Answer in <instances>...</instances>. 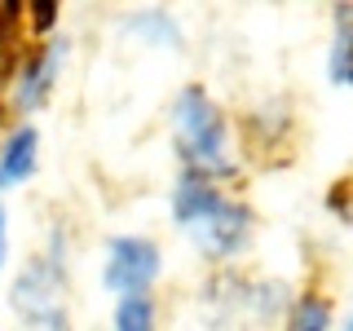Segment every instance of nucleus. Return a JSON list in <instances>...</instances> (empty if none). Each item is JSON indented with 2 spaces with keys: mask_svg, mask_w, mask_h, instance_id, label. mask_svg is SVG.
<instances>
[{
  "mask_svg": "<svg viewBox=\"0 0 353 331\" xmlns=\"http://www.w3.org/2000/svg\"><path fill=\"white\" fill-rule=\"evenodd\" d=\"M40 172V128L31 119H18L0 137V199L9 190H22Z\"/></svg>",
  "mask_w": 353,
  "mask_h": 331,
  "instance_id": "obj_7",
  "label": "nucleus"
},
{
  "mask_svg": "<svg viewBox=\"0 0 353 331\" xmlns=\"http://www.w3.org/2000/svg\"><path fill=\"white\" fill-rule=\"evenodd\" d=\"M71 248L66 230H49V248H40L9 279V309L22 331H71Z\"/></svg>",
  "mask_w": 353,
  "mask_h": 331,
  "instance_id": "obj_3",
  "label": "nucleus"
},
{
  "mask_svg": "<svg viewBox=\"0 0 353 331\" xmlns=\"http://www.w3.org/2000/svg\"><path fill=\"white\" fill-rule=\"evenodd\" d=\"M119 31L141 44V49H154V53H185V27L176 22L172 9L163 5H141V9H128Z\"/></svg>",
  "mask_w": 353,
  "mask_h": 331,
  "instance_id": "obj_8",
  "label": "nucleus"
},
{
  "mask_svg": "<svg viewBox=\"0 0 353 331\" xmlns=\"http://www.w3.org/2000/svg\"><path fill=\"white\" fill-rule=\"evenodd\" d=\"M5 265H9V208L0 199V279H5Z\"/></svg>",
  "mask_w": 353,
  "mask_h": 331,
  "instance_id": "obj_13",
  "label": "nucleus"
},
{
  "mask_svg": "<svg viewBox=\"0 0 353 331\" xmlns=\"http://www.w3.org/2000/svg\"><path fill=\"white\" fill-rule=\"evenodd\" d=\"M58 14H62L58 0H36V5H27V22H31V31H36V36H44V40H49V31L58 27Z\"/></svg>",
  "mask_w": 353,
  "mask_h": 331,
  "instance_id": "obj_12",
  "label": "nucleus"
},
{
  "mask_svg": "<svg viewBox=\"0 0 353 331\" xmlns=\"http://www.w3.org/2000/svg\"><path fill=\"white\" fill-rule=\"evenodd\" d=\"M168 128H172V150L181 159V172L203 177V181H225V177L239 172L225 106L203 84L176 88L168 106Z\"/></svg>",
  "mask_w": 353,
  "mask_h": 331,
  "instance_id": "obj_2",
  "label": "nucleus"
},
{
  "mask_svg": "<svg viewBox=\"0 0 353 331\" xmlns=\"http://www.w3.org/2000/svg\"><path fill=\"white\" fill-rule=\"evenodd\" d=\"M331 44H327V62H323V75L331 88H349L353 80V36H349V5H336V18H331Z\"/></svg>",
  "mask_w": 353,
  "mask_h": 331,
  "instance_id": "obj_9",
  "label": "nucleus"
},
{
  "mask_svg": "<svg viewBox=\"0 0 353 331\" xmlns=\"http://www.w3.org/2000/svg\"><path fill=\"white\" fill-rule=\"evenodd\" d=\"M102 292L106 296H146L163 279V248L154 234H110L102 243Z\"/></svg>",
  "mask_w": 353,
  "mask_h": 331,
  "instance_id": "obj_5",
  "label": "nucleus"
},
{
  "mask_svg": "<svg viewBox=\"0 0 353 331\" xmlns=\"http://www.w3.org/2000/svg\"><path fill=\"white\" fill-rule=\"evenodd\" d=\"M110 331H159V305L154 296H119L110 305Z\"/></svg>",
  "mask_w": 353,
  "mask_h": 331,
  "instance_id": "obj_10",
  "label": "nucleus"
},
{
  "mask_svg": "<svg viewBox=\"0 0 353 331\" xmlns=\"http://www.w3.org/2000/svg\"><path fill=\"white\" fill-rule=\"evenodd\" d=\"M168 221L190 239V248L208 265H234L252 252L256 243V212L252 203L225 194L221 181H203V177L176 172L168 190Z\"/></svg>",
  "mask_w": 353,
  "mask_h": 331,
  "instance_id": "obj_1",
  "label": "nucleus"
},
{
  "mask_svg": "<svg viewBox=\"0 0 353 331\" xmlns=\"http://www.w3.org/2000/svg\"><path fill=\"white\" fill-rule=\"evenodd\" d=\"M331 318L336 309L327 296H296L283 314V331H331Z\"/></svg>",
  "mask_w": 353,
  "mask_h": 331,
  "instance_id": "obj_11",
  "label": "nucleus"
},
{
  "mask_svg": "<svg viewBox=\"0 0 353 331\" xmlns=\"http://www.w3.org/2000/svg\"><path fill=\"white\" fill-rule=\"evenodd\" d=\"M292 301L296 296L283 279H248L239 270H221L199 287V318L212 331H252L283 323Z\"/></svg>",
  "mask_w": 353,
  "mask_h": 331,
  "instance_id": "obj_4",
  "label": "nucleus"
},
{
  "mask_svg": "<svg viewBox=\"0 0 353 331\" xmlns=\"http://www.w3.org/2000/svg\"><path fill=\"white\" fill-rule=\"evenodd\" d=\"M66 53H71V40L49 36V40H40L36 49L22 58V66L14 71V80H9V102H14V110L22 119H31L36 110L49 106L53 88H58V80H62Z\"/></svg>",
  "mask_w": 353,
  "mask_h": 331,
  "instance_id": "obj_6",
  "label": "nucleus"
}]
</instances>
